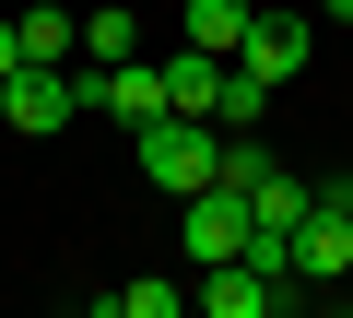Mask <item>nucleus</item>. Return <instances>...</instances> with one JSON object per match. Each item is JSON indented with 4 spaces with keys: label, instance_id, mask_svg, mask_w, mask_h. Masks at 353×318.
Instances as JSON below:
<instances>
[{
    "label": "nucleus",
    "instance_id": "f257e3e1",
    "mask_svg": "<svg viewBox=\"0 0 353 318\" xmlns=\"http://www.w3.org/2000/svg\"><path fill=\"white\" fill-rule=\"evenodd\" d=\"M130 153H141V177H153L165 201H189V189L224 177V130H212V118H176V106H165L153 130H130Z\"/></svg>",
    "mask_w": 353,
    "mask_h": 318
},
{
    "label": "nucleus",
    "instance_id": "6e6552de",
    "mask_svg": "<svg viewBox=\"0 0 353 318\" xmlns=\"http://www.w3.org/2000/svg\"><path fill=\"white\" fill-rule=\"evenodd\" d=\"M248 24H259L248 0H189V12H176V48H212V59H236V48H248Z\"/></svg>",
    "mask_w": 353,
    "mask_h": 318
},
{
    "label": "nucleus",
    "instance_id": "ddd939ff",
    "mask_svg": "<svg viewBox=\"0 0 353 318\" xmlns=\"http://www.w3.org/2000/svg\"><path fill=\"white\" fill-rule=\"evenodd\" d=\"M12 71H24V36H12V24H0V83H12Z\"/></svg>",
    "mask_w": 353,
    "mask_h": 318
},
{
    "label": "nucleus",
    "instance_id": "9b49d317",
    "mask_svg": "<svg viewBox=\"0 0 353 318\" xmlns=\"http://www.w3.org/2000/svg\"><path fill=\"white\" fill-rule=\"evenodd\" d=\"M259 118H271V83L259 71H224V118L212 130H259Z\"/></svg>",
    "mask_w": 353,
    "mask_h": 318
},
{
    "label": "nucleus",
    "instance_id": "f8f14e48",
    "mask_svg": "<svg viewBox=\"0 0 353 318\" xmlns=\"http://www.w3.org/2000/svg\"><path fill=\"white\" fill-rule=\"evenodd\" d=\"M106 318H189V295L176 283H130V295H106Z\"/></svg>",
    "mask_w": 353,
    "mask_h": 318
},
{
    "label": "nucleus",
    "instance_id": "39448f33",
    "mask_svg": "<svg viewBox=\"0 0 353 318\" xmlns=\"http://www.w3.org/2000/svg\"><path fill=\"white\" fill-rule=\"evenodd\" d=\"M341 271H353V212L318 189V212L294 224V283H341Z\"/></svg>",
    "mask_w": 353,
    "mask_h": 318
},
{
    "label": "nucleus",
    "instance_id": "4468645a",
    "mask_svg": "<svg viewBox=\"0 0 353 318\" xmlns=\"http://www.w3.org/2000/svg\"><path fill=\"white\" fill-rule=\"evenodd\" d=\"M318 24H353V0H318Z\"/></svg>",
    "mask_w": 353,
    "mask_h": 318
},
{
    "label": "nucleus",
    "instance_id": "20e7f679",
    "mask_svg": "<svg viewBox=\"0 0 353 318\" xmlns=\"http://www.w3.org/2000/svg\"><path fill=\"white\" fill-rule=\"evenodd\" d=\"M306 48H318V12H259V24H248V48H236V71L294 83V71H306Z\"/></svg>",
    "mask_w": 353,
    "mask_h": 318
},
{
    "label": "nucleus",
    "instance_id": "423d86ee",
    "mask_svg": "<svg viewBox=\"0 0 353 318\" xmlns=\"http://www.w3.org/2000/svg\"><path fill=\"white\" fill-rule=\"evenodd\" d=\"M189 306H201V318H283V283H271L259 259H224V271H201Z\"/></svg>",
    "mask_w": 353,
    "mask_h": 318
},
{
    "label": "nucleus",
    "instance_id": "7ed1b4c3",
    "mask_svg": "<svg viewBox=\"0 0 353 318\" xmlns=\"http://www.w3.org/2000/svg\"><path fill=\"white\" fill-rule=\"evenodd\" d=\"M83 118V71H12V83H0V130H71Z\"/></svg>",
    "mask_w": 353,
    "mask_h": 318
},
{
    "label": "nucleus",
    "instance_id": "1a4fd4ad",
    "mask_svg": "<svg viewBox=\"0 0 353 318\" xmlns=\"http://www.w3.org/2000/svg\"><path fill=\"white\" fill-rule=\"evenodd\" d=\"M12 36H24V59H36V71H71V48H83V24H71V12H24Z\"/></svg>",
    "mask_w": 353,
    "mask_h": 318
},
{
    "label": "nucleus",
    "instance_id": "f03ea898",
    "mask_svg": "<svg viewBox=\"0 0 353 318\" xmlns=\"http://www.w3.org/2000/svg\"><path fill=\"white\" fill-rule=\"evenodd\" d=\"M176 236H189V259L201 271H224V259H248V189H189V201H176Z\"/></svg>",
    "mask_w": 353,
    "mask_h": 318
},
{
    "label": "nucleus",
    "instance_id": "9d476101",
    "mask_svg": "<svg viewBox=\"0 0 353 318\" xmlns=\"http://www.w3.org/2000/svg\"><path fill=\"white\" fill-rule=\"evenodd\" d=\"M118 59H141V24L130 12H83V71H118Z\"/></svg>",
    "mask_w": 353,
    "mask_h": 318
},
{
    "label": "nucleus",
    "instance_id": "2eb2a0df",
    "mask_svg": "<svg viewBox=\"0 0 353 318\" xmlns=\"http://www.w3.org/2000/svg\"><path fill=\"white\" fill-rule=\"evenodd\" d=\"M330 201H341V212H353V166H341V177H330Z\"/></svg>",
    "mask_w": 353,
    "mask_h": 318
},
{
    "label": "nucleus",
    "instance_id": "dca6fc26",
    "mask_svg": "<svg viewBox=\"0 0 353 318\" xmlns=\"http://www.w3.org/2000/svg\"><path fill=\"white\" fill-rule=\"evenodd\" d=\"M83 318H106V306H83Z\"/></svg>",
    "mask_w": 353,
    "mask_h": 318
},
{
    "label": "nucleus",
    "instance_id": "0eeeda50",
    "mask_svg": "<svg viewBox=\"0 0 353 318\" xmlns=\"http://www.w3.org/2000/svg\"><path fill=\"white\" fill-rule=\"evenodd\" d=\"M224 71L236 59H212V48H165V106L176 118H224Z\"/></svg>",
    "mask_w": 353,
    "mask_h": 318
}]
</instances>
